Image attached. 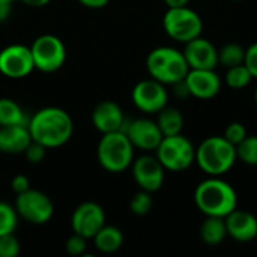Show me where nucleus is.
<instances>
[{"label":"nucleus","mask_w":257,"mask_h":257,"mask_svg":"<svg viewBox=\"0 0 257 257\" xmlns=\"http://www.w3.org/2000/svg\"><path fill=\"white\" fill-rule=\"evenodd\" d=\"M29 131L33 142L47 149H56L66 145L74 134V120L71 114L60 107H44L29 119Z\"/></svg>","instance_id":"obj_1"},{"label":"nucleus","mask_w":257,"mask_h":257,"mask_svg":"<svg viewBox=\"0 0 257 257\" xmlns=\"http://www.w3.org/2000/svg\"><path fill=\"white\" fill-rule=\"evenodd\" d=\"M194 203L206 217L224 218L238 208V194L221 176H208L196 187Z\"/></svg>","instance_id":"obj_2"},{"label":"nucleus","mask_w":257,"mask_h":257,"mask_svg":"<svg viewBox=\"0 0 257 257\" xmlns=\"http://www.w3.org/2000/svg\"><path fill=\"white\" fill-rule=\"evenodd\" d=\"M236 161V146L223 136H211L196 148V164L208 176L229 173Z\"/></svg>","instance_id":"obj_3"},{"label":"nucleus","mask_w":257,"mask_h":257,"mask_svg":"<svg viewBox=\"0 0 257 257\" xmlns=\"http://www.w3.org/2000/svg\"><path fill=\"white\" fill-rule=\"evenodd\" d=\"M146 69L151 78L166 86H173L187 77L190 66L181 50L175 47L163 45L154 48L148 54Z\"/></svg>","instance_id":"obj_4"},{"label":"nucleus","mask_w":257,"mask_h":257,"mask_svg":"<svg viewBox=\"0 0 257 257\" xmlns=\"http://www.w3.org/2000/svg\"><path fill=\"white\" fill-rule=\"evenodd\" d=\"M99 166L108 173H122L134 161V146L123 131L102 134L96 146Z\"/></svg>","instance_id":"obj_5"},{"label":"nucleus","mask_w":257,"mask_h":257,"mask_svg":"<svg viewBox=\"0 0 257 257\" xmlns=\"http://www.w3.org/2000/svg\"><path fill=\"white\" fill-rule=\"evenodd\" d=\"M155 155L169 172H184L196 163V146L182 133L163 137Z\"/></svg>","instance_id":"obj_6"},{"label":"nucleus","mask_w":257,"mask_h":257,"mask_svg":"<svg viewBox=\"0 0 257 257\" xmlns=\"http://www.w3.org/2000/svg\"><path fill=\"white\" fill-rule=\"evenodd\" d=\"M163 29L170 39L185 44L202 36L203 21L202 17L188 6L167 8L163 17Z\"/></svg>","instance_id":"obj_7"},{"label":"nucleus","mask_w":257,"mask_h":257,"mask_svg":"<svg viewBox=\"0 0 257 257\" xmlns=\"http://www.w3.org/2000/svg\"><path fill=\"white\" fill-rule=\"evenodd\" d=\"M30 51L33 56L35 69L45 74L59 71L66 60V47L63 41L51 33H44L35 38L30 45Z\"/></svg>","instance_id":"obj_8"},{"label":"nucleus","mask_w":257,"mask_h":257,"mask_svg":"<svg viewBox=\"0 0 257 257\" xmlns=\"http://www.w3.org/2000/svg\"><path fill=\"white\" fill-rule=\"evenodd\" d=\"M14 206L20 218L35 226L47 224L54 215V205L48 194L33 188L17 194Z\"/></svg>","instance_id":"obj_9"},{"label":"nucleus","mask_w":257,"mask_h":257,"mask_svg":"<svg viewBox=\"0 0 257 257\" xmlns=\"http://www.w3.org/2000/svg\"><path fill=\"white\" fill-rule=\"evenodd\" d=\"M131 99L136 108L142 113L157 114L169 104V92L166 84L154 78H146L133 87Z\"/></svg>","instance_id":"obj_10"},{"label":"nucleus","mask_w":257,"mask_h":257,"mask_svg":"<svg viewBox=\"0 0 257 257\" xmlns=\"http://www.w3.org/2000/svg\"><path fill=\"white\" fill-rule=\"evenodd\" d=\"M35 71V62L30 47L23 44H11L0 50V74L21 80L29 77Z\"/></svg>","instance_id":"obj_11"},{"label":"nucleus","mask_w":257,"mask_h":257,"mask_svg":"<svg viewBox=\"0 0 257 257\" xmlns=\"http://www.w3.org/2000/svg\"><path fill=\"white\" fill-rule=\"evenodd\" d=\"M133 178L140 190L155 193L161 190L166 179V169L157 158V155L145 154L134 158L131 164Z\"/></svg>","instance_id":"obj_12"},{"label":"nucleus","mask_w":257,"mask_h":257,"mask_svg":"<svg viewBox=\"0 0 257 257\" xmlns=\"http://www.w3.org/2000/svg\"><path fill=\"white\" fill-rule=\"evenodd\" d=\"M122 131L128 136L134 149H140L143 152H154L164 137L157 120L149 117H137L126 122Z\"/></svg>","instance_id":"obj_13"},{"label":"nucleus","mask_w":257,"mask_h":257,"mask_svg":"<svg viewBox=\"0 0 257 257\" xmlns=\"http://www.w3.org/2000/svg\"><path fill=\"white\" fill-rule=\"evenodd\" d=\"M105 224V212L96 202L80 203L71 215V229L74 233L92 239L96 232Z\"/></svg>","instance_id":"obj_14"},{"label":"nucleus","mask_w":257,"mask_h":257,"mask_svg":"<svg viewBox=\"0 0 257 257\" xmlns=\"http://www.w3.org/2000/svg\"><path fill=\"white\" fill-rule=\"evenodd\" d=\"M182 53L190 69H215L218 65V48L203 36L185 42Z\"/></svg>","instance_id":"obj_15"},{"label":"nucleus","mask_w":257,"mask_h":257,"mask_svg":"<svg viewBox=\"0 0 257 257\" xmlns=\"http://www.w3.org/2000/svg\"><path fill=\"white\" fill-rule=\"evenodd\" d=\"M190 96L197 99H212L221 90V78L215 69H190L184 78Z\"/></svg>","instance_id":"obj_16"},{"label":"nucleus","mask_w":257,"mask_h":257,"mask_svg":"<svg viewBox=\"0 0 257 257\" xmlns=\"http://www.w3.org/2000/svg\"><path fill=\"white\" fill-rule=\"evenodd\" d=\"M90 120H92L93 128L99 131L101 134L122 131L126 123V119L120 105L110 99L99 102L93 108Z\"/></svg>","instance_id":"obj_17"},{"label":"nucleus","mask_w":257,"mask_h":257,"mask_svg":"<svg viewBox=\"0 0 257 257\" xmlns=\"http://www.w3.org/2000/svg\"><path fill=\"white\" fill-rule=\"evenodd\" d=\"M227 236L238 242H250L257 236V218L248 211L235 209L224 217Z\"/></svg>","instance_id":"obj_18"},{"label":"nucleus","mask_w":257,"mask_h":257,"mask_svg":"<svg viewBox=\"0 0 257 257\" xmlns=\"http://www.w3.org/2000/svg\"><path fill=\"white\" fill-rule=\"evenodd\" d=\"M32 143V136L27 125H11L0 128V152L9 155L24 154Z\"/></svg>","instance_id":"obj_19"},{"label":"nucleus","mask_w":257,"mask_h":257,"mask_svg":"<svg viewBox=\"0 0 257 257\" xmlns=\"http://www.w3.org/2000/svg\"><path fill=\"white\" fill-rule=\"evenodd\" d=\"M92 239H93L95 248L98 251L104 253V254L116 253L123 245V233H122V230L119 227L110 226V224H104Z\"/></svg>","instance_id":"obj_20"},{"label":"nucleus","mask_w":257,"mask_h":257,"mask_svg":"<svg viewBox=\"0 0 257 257\" xmlns=\"http://www.w3.org/2000/svg\"><path fill=\"white\" fill-rule=\"evenodd\" d=\"M200 238L206 245H220L227 238L226 221L221 217H206L200 226Z\"/></svg>","instance_id":"obj_21"},{"label":"nucleus","mask_w":257,"mask_h":257,"mask_svg":"<svg viewBox=\"0 0 257 257\" xmlns=\"http://www.w3.org/2000/svg\"><path fill=\"white\" fill-rule=\"evenodd\" d=\"M157 114H158L157 123H158V128L161 130L164 137L182 133V130H184V116L178 108L166 105Z\"/></svg>","instance_id":"obj_22"},{"label":"nucleus","mask_w":257,"mask_h":257,"mask_svg":"<svg viewBox=\"0 0 257 257\" xmlns=\"http://www.w3.org/2000/svg\"><path fill=\"white\" fill-rule=\"evenodd\" d=\"M27 123L29 119L17 101H14L12 98H0V128Z\"/></svg>","instance_id":"obj_23"},{"label":"nucleus","mask_w":257,"mask_h":257,"mask_svg":"<svg viewBox=\"0 0 257 257\" xmlns=\"http://www.w3.org/2000/svg\"><path fill=\"white\" fill-rule=\"evenodd\" d=\"M244 59L245 48L238 42H227L218 50V65H223L226 69L244 63Z\"/></svg>","instance_id":"obj_24"},{"label":"nucleus","mask_w":257,"mask_h":257,"mask_svg":"<svg viewBox=\"0 0 257 257\" xmlns=\"http://www.w3.org/2000/svg\"><path fill=\"white\" fill-rule=\"evenodd\" d=\"M251 80H253V75L250 74V71L247 69L244 63L227 68L226 75H224V83L227 84V87L233 90H241L247 87L251 83Z\"/></svg>","instance_id":"obj_25"},{"label":"nucleus","mask_w":257,"mask_h":257,"mask_svg":"<svg viewBox=\"0 0 257 257\" xmlns=\"http://www.w3.org/2000/svg\"><path fill=\"white\" fill-rule=\"evenodd\" d=\"M18 220L20 217L15 206L6 202H0V236L14 233L18 226Z\"/></svg>","instance_id":"obj_26"},{"label":"nucleus","mask_w":257,"mask_h":257,"mask_svg":"<svg viewBox=\"0 0 257 257\" xmlns=\"http://www.w3.org/2000/svg\"><path fill=\"white\" fill-rule=\"evenodd\" d=\"M236 157L247 166H257V136H247L236 146Z\"/></svg>","instance_id":"obj_27"},{"label":"nucleus","mask_w":257,"mask_h":257,"mask_svg":"<svg viewBox=\"0 0 257 257\" xmlns=\"http://www.w3.org/2000/svg\"><path fill=\"white\" fill-rule=\"evenodd\" d=\"M154 206V199H152V193L149 191H145V190H140L139 193H136L130 202V209L134 215H139V217H143V215H148L151 212Z\"/></svg>","instance_id":"obj_28"},{"label":"nucleus","mask_w":257,"mask_h":257,"mask_svg":"<svg viewBox=\"0 0 257 257\" xmlns=\"http://www.w3.org/2000/svg\"><path fill=\"white\" fill-rule=\"evenodd\" d=\"M20 253L21 245L14 233L0 236V257H17Z\"/></svg>","instance_id":"obj_29"},{"label":"nucleus","mask_w":257,"mask_h":257,"mask_svg":"<svg viewBox=\"0 0 257 257\" xmlns=\"http://www.w3.org/2000/svg\"><path fill=\"white\" fill-rule=\"evenodd\" d=\"M247 136H248L247 128L241 122H232V123H229L226 126V130H224V134H223V137L226 140H229L235 146H238Z\"/></svg>","instance_id":"obj_30"},{"label":"nucleus","mask_w":257,"mask_h":257,"mask_svg":"<svg viewBox=\"0 0 257 257\" xmlns=\"http://www.w3.org/2000/svg\"><path fill=\"white\" fill-rule=\"evenodd\" d=\"M65 250L69 256H84L87 250V239L78 233H72L65 244Z\"/></svg>","instance_id":"obj_31"},{"label":"nucleus","mask_w":257,"mask_h":257,"mask_svg":"<svg viewBox=\"0 0 257 257\" xmlns=\"http://www.w3.org/2000/svg\"><path fill=\"white\" fill-rule=\"evenodd\" d=\"M24 155H26V158H27V161L30 164H39V163L44 161V158L47 155V148L42 146L41 143L32 140V143L24 151Z\"/></svg>","instance_id":"obj_32"},{"label":"nucleus","mask_w":257,"mask_h":257,"mask_svg":"<svg viewBox=\"0 0 257 257\" xmlns=\"http://www.w3.org/2000/svg\"><path fill=\"white\" fill-rule=\"evenodd\" d=\"M244 65L253 75V78L257 80V42H253L247 50H245V59Z\"/></svg>","instance_id":"obj_33"},{"label":"nucleus","mask_w":257,"mask_h":257,"mask_svg":"<svg viewBox=\"0 0 257 257\" xmlns=\"http://www.w3.org/2000/svg\"><path fill=\"white\" fill-rule=\"evenodd\" d=\"M30 188V181L26 175H15L11 181V190L15 194L24 193Z\"/></svg>","instance_id":"obj_34"},{"label":"nucleus","mask_w":257,"mask_h":257,"mask_svg":"<svg viewBox=\"0 0 257 257\" xmlns=\"http://www.w3.org/2000/svg\"><path fill=\"white\" fill-rule=\"evenodd\" d=\"M77 2L89 9H101L110 3V0H77Z\"/></svg>","instance_id":"obj_35"},{"label":"nucleus","mask_w":257,"mask_h":257,"mask_svg":"<svg viewBox=\"0 0 257 257\" xmlns=\"http://www.w3.org/2000/svg\"><path fill=\"white\" fill-rule=\"evenodd\" d=\"M11 11H12V5L11 3H3L0 2V23L6 21L11 15Z\"/></svg>","instance_id":"obj_36"},{"label":"nucleus","mask_w":257,"mask_h":257,"mask_svg":"<svg viewBox=\"0 0 257 257\" xmlns=\"http://www.w3.org/2000/svg\"><path fill=\"white\" fill-rule=\"evenodd\" d=\"M24 5L30 6V8H42L45 5H48L51 0H21Z\"/></svg>","instance_id":"obj_37"},{"label":"nucleus","mask_w":257,"mask_h":257,"mask_svg":"<svg viewBox=\"0 0 257 257\" xmlns=\"http://www.w3.org/2000/svg\"><path fill=\"white\" fill-rule=\"evenodd\" d=\"M167 8H181V6H188L190 0H164Z\"/></svg>","instance_id":"obj_38"},{"label":"nucleus","mask_w":257,"mask_h":257,"mask_svg":"<svg viewBox=\"0 0 257 257\" xmlns=\"http://www.w3.org/2000/svg\"><path fill=\"white\" fill-rule=\"evenodd\" d=\"M0 2H3V3H11V5H12L15 0H0Z\"/></svg>","instance_id":"obj_39"},{"label":"nucleus","mask_w":257,"mask_h":257,"mask_svg":"<svg viewBox=\"0 0 257 257\" xmlns=\"http://www.w3.org/2000/svg\"><path fill=\"white\" fill-rule=\"evenodd\" d=\"M254 102H256V107H257V86H256V90H254Z\"/></svg>","instance_id":"obj_40"},{"label":"nucleus","mask_w":257,"mask_h":257,"mask_svg":"<svg viewBox=\"0 0 257 257\" xmlns=\"http://www.w3.org/2000/svg\"><path fill=\"white\" fill-rule=\"evenodd\" d=\"M232 2H242V0H232Z\"/></svg>","instance_id":"obj_41"}]
</instances>
